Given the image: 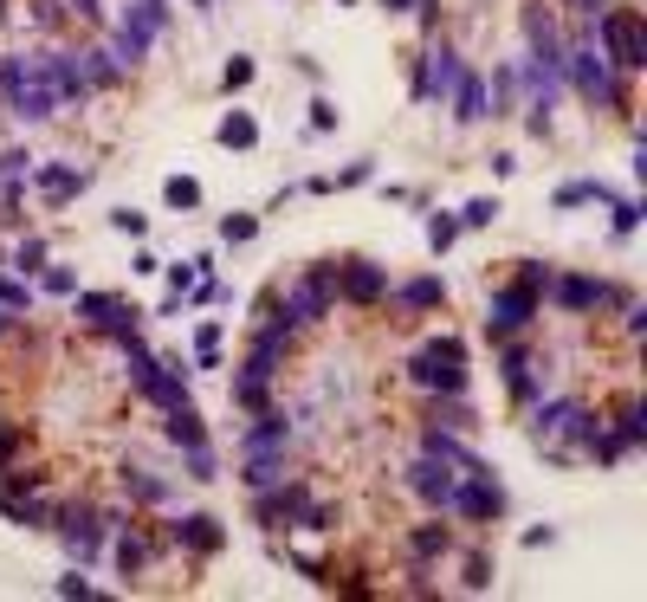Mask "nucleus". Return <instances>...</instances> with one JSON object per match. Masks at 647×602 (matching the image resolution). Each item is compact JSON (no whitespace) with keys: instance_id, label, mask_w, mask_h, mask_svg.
<instances>
[{"instance_id":"obj_1","label":"nucleus","mask_w":647,"mask_h":602,"mask_svg":"<svg viewBox=\"0 0 647 602\" xmlns=\"http://www.w3.org/2000/svg\"><path fill=\"white\" fill-rule=\"evenodd\" d=\"M596 428H602V415H589V408L570 402V395H538V402H531V441H538L550 460L589 454Z\"/></svg>"},{"instance_id":"obj_2","label":"nucleus","mask_w":647,"mask_h":602,"mask_svg":"<svg viewBox=\"0 0 647 602\" xmlns=\"http://www.w3.org/2000/svg\"><path fill=\"white\" fill-rule=\"evenodd\" d=\"M563 78L576 85V98L622 111V85H615V65L602 59V46H596V33H589V26H583L576 39H563Z\"/></svg>"},{"instance_id":"obj_3","label":"nucleus","mask_w":647,"mask_h":602,"mask_svg":"<svg viewBox=\"0 0 647 602\" xmlns=\"http://www.w3.org/2000/svg\"><path fill=\"white\" fill-rule=\"evenodd\" d=\"M589 33H596L602 59H609L615 72H641V65H647V20H641V7L609 0V7L589 20Z\"/></svg>"},{"instance_id":"obj_4","label":"nucleus","mask_w":647,"mask_h":602,"mask_svg":"<svg viewBox=\"0 0 647 602\" xmlns=\"http://www.w3.org/2000/svg\"><path fill=\"white\" fill-rule=\"evenodd\" d=\"M408 382L428 395H460L466 389V344L460 337H428V344L408 357Z\"/></svg>"},{"instance_id":"obj_5","label":"nucleus","mask_w":647,"mask_h":602,"mask_svg":"<svg viewBox=\"0 0 647 602\" xmlns=\"http://www.w3.org/2000/svg\"><path fill=\"white\" fill-rule=\"evenodd\" d=\"M538 318H544V292H531L525 279H512V285H499L492 305H486V337L492 344H512V337H525Z\"/></svg>"},{"instance_id":"obj_6","label":"nucleus","mask_w":647,"mask_h":602,"mask_svg":"<svg viewBox=\"0 0 647 602\" xmlns=\"http://www.w3.org/2000/svg\"><path fill=\"white\" fill-rule=\"evenodd\" d=\"M117 525H123V518H117V512H98V505H65V512L52 518V531L65 538V551H72V564H78V570L98 564L104 538H110Z\"/></svg>"},{"instance_id":"obj_7","label":"nucleus","mask_w":647,"mask_h":602,"mask_svg":"<svg viewBox=\"0 0 647 602\" xmlns=\"http://www.w3.org/2000/svg\"><path fill=\"white\" fill-rule=\"evenodd\" d=\"M460 52L447 46V39H428V52L415 59V104H447L453 85H460Z\"/></svg>"},{"instance_id":"obj_8","label":"nucleus","mask_w":647,"mask_h":602,"mask_svg":"<svg viewBox=\"0 0 647 602\" xmlns=\"http://www.w3.org/2000/svg\"><path fill=\"white\" fill-rule=\"evenodd\" d=\"M330 298H337V272H330V266H311L305 279H292L279 318L292 324V331H298V324H318V318H330Z\"/></svg>"},{"instance_id":"obj_9","label":"nucleus","mask_w":647,"mask_h":602,"mask_svg":"<svg viewBox=\"0 0 647 602\" xmlns=\"http://www.w3.org/2000/svg\"><path fill=\"white\" fill-rule=\"evenodd\" d=\"M156 33H162V20L143 7V0H123V13H117V26H110V39L104 46L117 52L123 65H143L149 59V46H156Z\"/></svg>"},{"instance_id":"obj_10","label":"nucleus","mask_w":647,"mask_h":602,"mask_svg":"<svg viewBox=\"0 0 647 602\" xmlns=\"http://www.w3.org/2000/svg\"><path fill=\"white\" fill-rule=\"evenodd\" d=\"M550 298H557L570 318H589V311H602V305H628L622 285L589 279V272H557V279H550Z\"/></svg>"},{"instance_id":"obj_11","label":"nucleus","mask_w":647,"mask_h":602,"mask_svg":"<svg viewBox=\"0 0 647 602\" xmlns=\"http://www.w3.org/2000/svg\"><path fill=\"white\" fill-rule=\"evenodd\" d=\"M72 318L123 344V337H136V318H143V311H136V305H123L117 292H72Z\"/></svg>"},{"instance_id":"obj_12","label":"nucleus","mask_w":647,"mask_h":602,"mask_svg":"<svg viewBox=\"0 0 647 602\" xmlns=\"http://www.w3.org/2000/svg\"><path fill=\"white\" fill-rule=\"evenodd\" d=\"M447 512H460L466 525H492V518L505 512V486L492 480V467L486 473H460V486H453V505Z\"/></svg>"},{"instance_id":"obj_13","label":"nucleus","mask_w":647,"mask_h":602,"mask_svg":"<svg viewBox=\"0 0 647 602\" xmlns=\"http://www.w3.org/2000/svg\"><path fill=\"white\" fill-rule=\"evenodd\" d=\"M518 26H525V59L550 65V72H563V33H557V13L544 7V0H525L518 7Z\"/></svg>"},{"instance_id":"obj_14","label":"nucleus","mask_w":647,"mask_h":602,"mask_svg":"<svg viewBox=\"0 0 647 602\" xmlns=\"http://www.w3.org/2000/svg\"><path fill=\"white\" fill-rule=\"evenodd\" d=\"M402 480H408V492H415V499L428 505V512H440V518H447V505H453V486H460V473H453L447 460H434V454H415V460H408V473H402Z\"/></svg>"},{"instance_id":"obj_15","label":"nucleus","mask_w":647,"mask_h":602,"mask_svg":"<svg viewBox=\"0 0 647 602\" xmlns=\"http://www.w3.org/2000/svg\"><path fill=\"white\" fill-rule=\"evenodd\" d=\"M7 117H20V123H46V117H59V91H52V78H46V65H39V59H26L20 91H13Z\"/></svg>"},{"instance_id":"obj_16","label":"nucleus","mask_w":647,"mask_h":602,"mask_svg":"<svg viewBox=\"0 0 647 602\" xmlns=\"http://www.w3.org/2000/svg\"><path fill=\"white\" fill-rule=\"evenodd\" d=\"M26 182L39 188V201H52V208H65V201H78L91 188V175L78 169V162H33V175Z\"/></svg>"},{"instance_id":"obj_17","label":"nucleus","mask_w":647,"mask_h":602,"mask_svg":"<svg viewBox=\"0 0 647 602\" xmlns=\"http://www.w3.org/2000/svg\"><path fill=\"white\" fill-rule=\"evenodd\" d=\"M292 447V415L285 408H253V428L240 434V454H285Z\"/></svg>"},{"instance_id":"obj_18","label":"nucleus","mask_w":647,"mask_h":602,"mask_svg":"<svg viewBox=\"0 0 647 602\" xmlns=\"http://www.w3.org/2000/svg\"><path fill=\"white\" fill-rule=\"evenodd\" d=\"M169 544H182V551H195V557H214L220 544H227V531H220V518H208V512H182V518H169Z\"/></svg>"},{"instance_id":"obj_19","label":"nucleus","mask_w":647,"mask_h":602,"mask_svg":"<svg viewBox=\"0 0 647 602\" xmlns=\"http://www.w3.org/2000/svg\"><path fill=\"white\" fill-rule=\"evenodd\" d=\"M39 65H46V78H52V91H59V104H85V98H91L85 59H72V52H39Z\"/></svg>"},{"instance_id":"obj_20","label":"nucleus","mask_w":647,"mask_h":602,"mask_svg":"<svg viewBox=\"0 0 647 602\" xmlns=\"http://www.w3.org/2000/svg\"><path fill=\"white\" fill-rule=\"evenodd\" d=\"M499 376H505V389H512V402H538V395H544L538 363H531V350H518V337L499 350Z\"/></svg>"},{"instance_id":"obj_21","label":"nucleus","mask_w":647,"mask_h":602,"mask_svg":"<svg viewBox=\"0 0 647 602\" xmlns=\"http://www.w3.org/2000/svg\"><path fill=\"white\" fill-rule=\"evenodd\" d=\"M421 454L447 460L453 473H486V460H479V454H473V447H466V441H460V434H453V428H434V421H428V428H421Z\"/></svg>"},{"instance_id":"obj_22","label":"nucleus","mask_w":647,"mask_h":602,"mask_svg":"<svg viewBox=\"0 0 647 602\" xmlns=\"http://www.w3.org/2000/svg\"><path fill=\"white\" fill-rule=\"evenodd\" d=\"M337 292L350 298V305H376V298H389V272L369 266V259H350V266L337 272Z\"/></svg>"},{"instance_id":"obj_23","label":"nucleus","mask_w":647,"mask_h":602,"mask_svg":"<svg viewBox=\"0 0 647 602\" xmlns=\"http://www.w3.org/2000/svg\"><path fill=\"white\" fill-rule=\"evenodd\" d=\"M110 538H117V570L123 577H143V570L156 564V551H162V544L149 538V531H136V525H117Z\"/></svg>"},{"instance_id":"obj_24","label":"nucleus","mask_w":647,"mask_h":602,"mask_svg":"<svg viewBox=\"0 0 647 602\" xmlns=\"http://www.w3.org/2000/svg\"><path fill=\"white\" fill-rule=\"evenodd\" d=\"M447 551H453V531L440 525V512L428 518V525H415V531H408V557H415V570H428L434 557H447Z\"/></svg>"},{"instance_id":"obj_25","label":"nucleus","mask_w":647,"mask_h":602,"mask_svg":"<svg viewBox=\"0 0 647 602\" xmlns=\"http://www.w3.org/2000/svg\"><path fill=\"white\" fill-rule=\"evenodd\" d=\"M162 434H169L175 447H201V441H208V428H201V408H195V402L162 408Z\"/></svg>"},{"instance_id":"obj_26","label":"nucleus","mask_w":647,"mask_h":602,"mask_svg":"<svg viewBox=\"0 0 647 602\" xmlns=\"http://www.w3.org/2000/svg\"><path fill=\"white\" fill-rule=\"evenodd\" d=\"M395 305H402V311H440V305H447V279H434V272H421V279L395 285Z\"/></svg>"},{"instance_id":"obj_27","label":"nucleus","mask_w":647,"mask_h":602,"mask_svg":"<svg viewBox=\"0 0 647 602\" xmlns=\"http://www.w3.org/2000/svg\"><path fill=\"white\" fill-rule=\"evenodd\" d=\"M453 117L460 123H486V78L479 72H460V85H453Z\"/></svg>"},{"instance_id":"obj_28","label":"nucleus","mask_w":647,"mask_h":602,"mask_svg":"<svg viewBox=\"0 0 647 602\" xmlns=\"http://www.w3.org/2000/svg\"><path fill=\"white\" fill-rule=\"evenodd\" d=\"M428 421H434V428H453V434H473V428H479V415L466 408V389H460V395H434Z\"/></svg>"},{"instance_id":"obj_29","label":"nucleus","mask_w":647,"mask_h":602,"mask_svg":"<svg viewBox=\"0 0 647 602\" xmlns=\"http://www.w3.org/2000/svg\"><path fill=\"white\" fill-rule=\"evenodd\" d=\"M214 143L220 149H253L259 143V117L253 111H227V117L214 123Z\"/></svg>"},{"instance_id":"obj_30","label":"nucleus","mask_w":647,"mask_h":602,"mask_svg":"<svg viewBox=\"0 0 647 602\" xmlns=\"http://www.w3.org/2000/svg\"><path fill=\"white\" fill-rule=\"evenodd\" d=\"M240 480H246V492L279 486L285 480V454H240Z\"/></svg>"},{"instance_id":"obj_31","label":"nucleus","mask_w":647,"mask_h":602,"mask_svg":"<svg viewBox=\"0 0 647 602\" xmlns=\"http://www.w3.org/2000/svg\"><path fill=\"white\" fill-rule=\"evenodd\" d=\"M589 201H615V188L602 182V175H583V182H563L557 188V208L570 214V208H589Z\"/></svg>"},{"instance_id":"obj_32","label":"nucleus","mask_w":647,"mask_h":602,"mask_svg":"<svg viewBox=\"0 0 647 602\" xmlns=\"http://www.w3.org/2000/svg\"><path fill=\"white\" fill-rule=\"evenodd\" d=\"M123 72H130V65H123L110 46H91V52H85V78H91V91H98V85H104V91L123 85Z\"/></svg>"},{"instance_id":"obj_33","label":"nucleus","mask_w":647,"mask_h":602,"mask_svg":"<svg viewBox=\"0 0 647 602\" xmlns=\"http://www.w3.org/2000/svg\"><path fill=\"white\" fill-rule=\"evenodd\" d=\"M123 492L136 505H169V480H156L149 467H123Z\"/></svg>"},{"instance_id":"obj_34","label":"nucleus","mask_w":647,"mask_h":602,"mask_svg":"<svg viewBox=\"0 0 647 602\" xmlns=\"http://www.w3.org/2000/svg\"><path fill=\"white\" fill-rule=\"evenodd\" d=\"M512 98H518V65H499V72H492V91H486V117H505Z\"/></svg>"},{"instance_id":"obj_35","label":"nucleus","mask_w":647,"mask_h":602,"mask_svg":"<svg viewBox=\"0 0 647 602\" xmlns=\"http://www.w3.org/2000/svg\"><path fill=\"white\" fill-rule=\"evenodd\" d=\"M615 434H622L628 454H635V447H647V408H641V402H622V415H615Z\"/></svg>"},{"instance_id":"obj_36","label":"nucleus","mask_w":647,"mask_h":602,"mask_svg":"<svg viewBox=\"0 0 647 602\" xmlns=\"http://www.w3.org/2000/svg\"><path fill=\"white\" fill-rule=\"evenodd\" d=\"M162 201H169L175 214H195L201 208V182L195 175H169V182H162Z\"/></svg>"},{"instance_id":"obj_37","label":"nucleus","mask_w":647,"mask_h":602,"mask_svg":"<svg viewBox=\"0 0 647 602\" xmlns=\"http://www.w3.org/2000/svg\"><path fill=\"white\" fill-rule=\"evenodd\" d=\"M195 369H220V318L195 324Z\"/></svg>"},{"instance_id":"obj_38","label":"nucleus","mask_w":647,"mask_h":602,"mask_svg":"<svg viewBox=\"0 0 647 602\" xmlns=\"http://www.w3.org/2000/svg\"><path fill=\"white\" fill-rule=\"evenodd\" d=\"M369 175H376V156H356V162H350V169H343V175H318V182H311V188H363Z\"/></svg>"},{"instance_id":"obj_39","label":"nucleus","mask_w":647,"mask_h":602,"mask_svg":"<svg viewBox=\"0 0 647 602\" xmlns=\"http://www.w3.org/2000/svg\"><path fill=\"white\" fill-rule=\"evenodd\" d=\"M39 266H46V240H39V234H26L20 246H13V272H20V279H33Z\"/></svg>"},{"instance_id":"obj_40","label":"nucleus","mask_w":647,"mask_h":602,"mask_svg":"<svg viewBox=\"0 0 647 602\" xmlns=\"http://www.w3.org/2000/svg\"><path fill=\"white\" fill-rule=\"evenodd\" d=\"M499 195H473V201H466V208H460V227H492V221H499Z\"/></svg>"},{"instance_id":"obj_41","label":"nucleus","mask_w":647,"mask_h":602,"mask_svg":"<svg viewBox=\"0 0 647 602\" xmlns=\"http://www.w3.org/2000/svg\"><path fill=\"white\" fill-rule=\"evenodd\" d=\"M253 72H259V65L246 59V52H233V59L220 65V91H246V85H253Z\"/></svg>"},{"instance_id":"obj_42","label":"nucleus","mask_w":647,"mask_h":602,"mask_svg":"<svg viewBox=\"0 0 647 602\" xmlns=\"http://www.w3.org/2000/svg\"><path fill=\"white\" fill-rule=\"evenodd\" d=\"M453 240H460V214H428V246L434 253H447Z\"/></svg>"},{"instance_id":"obj_43","label":"nucleus","mask_w":647,"mask_h":602,"mask_svg":"<svg viewBox=\"0 0 647 602\" xmlns=\"http://www.w3.org/2000/svg\"><path fill=\"white\" fill-rule=\"evenodd\" d=\"M182 454H188V480H201V486H208V480H220V467H214V447H208V441H201V447H182Z\"/></svg>"},{"instance_id":"obj_44","label":"nucleus","mask_w":647,"mask_h":602,"mask_svg":"<svg viewBox=\"0 0 647 602\" xmlns=\"http://www.w3.org/2000/svg\"><path fill=\"white\" fill-rule=\"evenodd\" d=\"M609 208H615V240H628V234L641 227V201H635V195H615Z\"/></svg>"},{"instance_id":"obj_45","label":"nucleus","mask_w":647,"mask_h":602,"mask_svg":"<svg viewBox=\"0 0 647 602\" xmlns=\"http://www.w3.org/2000/svg\"><path fill=\"white\" fill-rule=\"evenodd\" d=\"M39 285H46L52 298H72L78 292V272L72 266H39Z\"/></svg>"},{"instance_id":"obj_46","label":"nucleus","mask_w":647,"mask_h":602,"mask_svg":"<svg viewBox=\"0 0 647 602\" xmlns=\"http://www.w3.org/2000/svg\"><path fill=\"white\" fill-rule=\"evenodd\" d=\"M253 234H259V214H227V221H220V240L227 246H246Z\"/></svg>"},{"instance_id":"obj_47","label":"nucleus","mask_w":647,"mask_h":602,"mask_svg":"<svg viewBox=\"0 0 647 602\" xmlns=\"http://www.w3.org/2000/svg\"><path fill=\"white\" fill-rule=\"evenodd\" d=\"M0 311H33V285L26 279H0Z\"/></svg>"},{"instance_id":"obj_48","label":"nucleus","mask_w":647,"mask_h":602,"mask_svg":"<svg viewBox=\"0 0 647 602\" xmlns=\"http://www.w3.org/2000/svg\"><path fill=\"white\" fill-rule=\"evenodd\" d=\"M512 279H525L531 292H550V279H557V272H550L544 259H518V272H512Z\"/></svg>"},{"instance_id":"obj_49","label":"nucleus","mask_w":647,"mask_h":602,"mask_svg":"<svg viewBox=\"0 0 647 602\" xmlns=\"http://www.w3.org/2000/svg\"><path fill=\"white\" fill-rule=\"evenodd\" d=\"M460 583H466V590H492V557L473 551V557H466V577H460Z\"/></svg>"},{"instance_id":"obj_50","label":"nucleus","mask_w":647,"mask_h":602,"mask_svg":"<svg viewBox=\"0 0 647 602\" xmlns=\"http://www.w3.org/2000/svg\"><path fill=\"white\" fill-rule=\"evenodd\" d=\"M110 227H117V234H130V240H143V234H149V214H136V208H110Z\"/></svg>"},{"instance_id":"obj_51","label":"nucleus","mask_w":647,"mask_h":602,"mask_svg":"<svg viewBox=\"0 0 647 602\" xmlns=\"http://www.w3.org/2000/svg\"><path fill=\"white\" fill-rule=\"evenodd\" d=\"M162 272H169V292H182V298H188V285L201 279V259H175V266H162Z\"/></svg>"},{"instance_id":"obj_52","label":"nucleus","mask_w":647,"mask_h":602,"mask_svg":"<svg viewBox=\"0 0 647 602\" xmlns=\"http://www.w3.org/2000/svg\"><path fill=\"white\" fill-rule=\"evenodd\" d=\"M337 123H343V111H337V104H330V98H311V130H318V136H330Z\"/></svg>"},{"instance_id":"obj_53","label":"nucleus","mask_w":647,"mask_h":602,"mask_svg":"<svg viewBox=\"0 0 647 602\" xmlns=\"http://www.w3.org/2000/svg\"><path fill=\"white\" fill-rule=\"evenodd\" d=\"M65 13L85 20V26H104V0H65Z\"/></svg>"},{"instance_id":"obj_54","label":"nucleus","mask_w":647,"mask_h":602,"mask_svg":"<svg viewBox=\"0 0 647 602\" xmlns=\"http://www.w3.org/2000/svg\"><path fill=\"white\" fill-rule=\"evenodd\" d=\"M59 20H65V0H33V26H46V33H52Z\"/></svg>"},{"instance_id":"obj_55","label":"nucleus","mask_w":647,"mask_h":602,"mask_svg":"<svg viewBox=\"0 0 647 602\" xmlns=\"http://www.w3.org/2000/svg\"><path fill=\"white\" fill-rule=\"evenodd\" d=\"M59 596H78V602H85V596H91V583L72 570V577H59Z\"/></svg>"},{"instance_id":"obj_56","label":"nucleus","mask_w":647,"mask_h":602,"mask_svg":"<svg viewBox=\"0 0 647 602\" xmlns=\"http://www.w3.org/2000/svg\"><path fill=\"white\" fill-rule=\"evenodd\" d=\"M13 447H20V428H0V467L13 460Z\"/></svg>"},{"instance_id":"obj_57","label":"nucleus","mask_w":647,"mask_h":602,"mask_svg":"<svg viewBox=\"0 0 647 602\" xmlns=\"http://www.w3.org/2000/svg\"><path fill=\"white\" fill-rule=\"evenodd\" d=\"M602 7H609V0H570V13H583V20H596Z\"/></svg>"},{"instance_id":"obj_58","label":"nucleus","mask_w":647,"mask_h":602,"mask_svg":"<svg viewBox=\"0 0 647 602\" xmlns=\"http://www.w3.org/2000/svg\"><path fill=\"white\" fill-rule=\"evenodd\" d=\"M13 324H20V311H0V337H7V331H13Z\"/></svg>"},{"instance_id":"obj_59","label":"nucleus","mask_w":647,"mask_h":602,"mask_svg":"<svg viewBox=\"0 0 647 602\" xmlns=\"http://www.w3.org/2000/svg\"><path fill=\"white\" fill-rule=\"evenodd\" d=\"M376 7H389V13H408V7H415V0H376Z\"/></svg>"},{"instance_id":"obj_60","label":"nucleus","mask_w":647,"mask_h":602,"mask_svg":"<svg viewBox=\"0 0 647 602\" xmlns=\"http://www.w3.org/2000/svg\"><path fill=\"white\" fill-rule=\"evenodd\" d=\"M7 13H13V7H7V0H0V20H7Z\"/></svg>"},{"instance_id":"obj_61","label":"nucleus","mask_w":647,"mask_h":602,"mask_svg":"<svg viewBox=\"0 0 647 602\" xmlns=\"http://www.w3.org/2000/svg\"><path fill=\"white\" fill-rule=\"evenodd\" d=\"M195 7H201V13H208V7H214V0H195Z\"/></svg>"},{"instance_id":"obj_62","label":"nucleus","mask_w":647,"mask_h":602,"mask_svg":"<svg viewBox=\"0 0 647 602\" xmlns=\"http://www.w3.org/2000/svg\"><path fill=\"white\" fill-rule=\"evenodd\" d=\"M330 7H350V0H330Z\"/></svg>"}]
</instances>
